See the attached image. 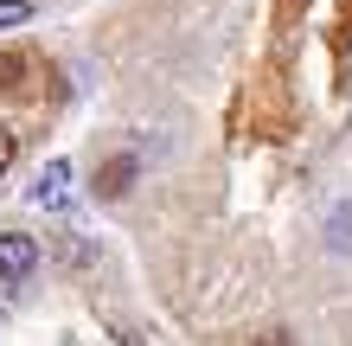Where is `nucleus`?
<instances>
[{
    "label": "nucleus",
    "instance_id": "obj_1",
    "mask_svg": "<svg viewBox=\"0 0 352 346\" xmlns=\"http://www.w3.org/2000/svg\"><path fill=\"white\" fill-rule=\"evenodd\" d=\"M38 270V244L26 231H0V282H26Z\"/></svg>",
    "mask_w": 352,
    "mask_h": 346
},
{
    "label": "nucleus",
    "instance_id": "obj_2",
    "mask_svg": "<svg viewBox=\"0 0 352 346\" xmlns=\"http://www.w3.org/2000/svg\"><path fill=\"white\" fill-rule=\"evenodd\" d=\"M65 199H71V160H52V167L45 173H38V186H32V206H65Z\"/></svg>",
    "mask_w": 352,
    "mask_h": 346
},
{
    "label": "nucleus",
    "instance_id": "obj_3",
    "mask_svg": "<svg viewBox=\"0 0 352 346\" xmlns=\"http://www.w3.org/2000/svg\"><path fill=\"white\" fill-rule=\"evenodd\" d=\"M327 250H333V257H352V199H340V206L327 212Z\"/></svg>",
    "mask_w": 352,
    "mask_h": 346
},
{
    "label": "nucleus",
    "instance_id": "obj_4",
    "mask_svg": "<svg viewBox=\"0 0 352 346\" xmlns=\"http://www.w3.org/2000/svg\"><path fill=\"white\" fill-rule=\"evenodd\" d=\"M129 186H135V160H129V154H122V160H109V167L96 173V193H102V199H122Z\"/></svg>",
    "mask_w": 352,
    "mask_h": 346
},
{
    "label": "nucleus",
    "instance_id": "obj_5",
    "mask_svg": "<svg viewBox=\"0 0 352 346\" xmlns=\"http://www.w3.org/2000/svg\"><path fill=\"white\" fill-rule=\"evenodd\" d=\"M32 19V0H0V32L7 26H26Z\"/></svg>",
    "mask_w": 352,
    "mask_h": 346
},
{
    "label": "nucleus",
    "instance_id": "obj_6",
    "mask_svg": "<svg viewBox=\"0 0 352 346\" xmlns=\"http://www.w3.org/2000/svg\"><path fill=\"white\" fill-rule=\"evenodd\" d=\"M13 154H19V141H13V129H0V173L13 167Z\"/></svg>",
    "mask_w": 352,
    "mask_h": 346
},
{
    "label": "nucleus",
    "instance_id": "obj_7",
    "mask_svg": "<svg viewBox=\"0 0 352 346\" xmlns=\"http://www.w3.org/2000/svg\"><path fill=\"white\" fill-rule=\"evenodd\" d=\"M263 346H288V334H269V340H263Z\"/></svg>",
    "mask_w": 352,
    "mask_h": 346
}]
</instances>
